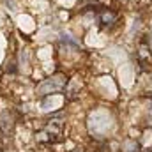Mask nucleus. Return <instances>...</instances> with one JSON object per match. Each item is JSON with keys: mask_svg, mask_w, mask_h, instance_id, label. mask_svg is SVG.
I'll list each match as a JSON object with an SVG mask.
<instances>
[{"mask_svg": "<svg viewBox=\"0 0 152 152\" xmlns=\"http://www.w3.org/2000/svg\"><path fill=\"white\" fill-rule=\"evenodd\" d=\"M66 87V80L64 76H55V78H50L46 81H42L39 85V94L41 96H48V94H53V92H58Z\"/></svg>", "mask_w": 152, "mask_h": 152, "instance_id": "1", "label": "nucleus"}, {"mask_svg": "<svg viewBox=\"0 0 152 152\" xmlns=\"http://www.w3.org/2000/svg\"><path fill=\"white\" fill-rule=\"evenodd\" d=\"M115 20H117V14H115V12H110V11L101 12V21H103V23H112Z\"/></svg>", "mask_w": 152, "mask_h": 152, "instance_id": "2", "label": "nucleus"}, {"mask_svg": "<svg viewBox=\"0 0 152 152\" xmlns=\"http://www.w3.org/2000/svg\"><path fill=\"white\" fill-rule=\"evenodd\" d=\"M124 147L129 149V151H126V152H138V143H131V142H127Z\"/></svg>", "mask_w": 152, "mask_h": 152, "instance_id": "3", "label": "nucleus"}, {"mask_svg": "<svg viewBox=\"0 0 152 152\" xmlns=\"http://www.w3.org/2000/svg\"><path fill=\"white\" fill-rule=\"evenodd\" d=\"M0 152H2V151H0Z\"/></svg>", "mask_w": 152, "mask_h": 152, "instance_id": "4", "label": "nucleus"}]
</instances>
